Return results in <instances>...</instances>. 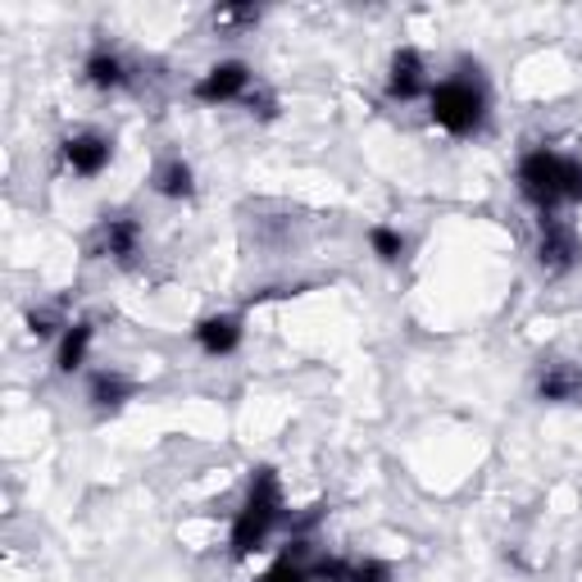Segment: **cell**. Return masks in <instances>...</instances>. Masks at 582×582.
<instances>
[{
	"instance_id": "30bf717a",
	"label": "cell",
	"mask_w": 582,
	"mask_h": 582,
	"mask_svg": "<svg viewBox=\"0 0 582 582\" xmlns=\"http://www.w3.org/2000/svg\"><path fill=\"white\" fill-rule=\"evenodd\" d=\"M101 241H106V255H114L119 264H132L137 241H141V228H137V219H110V223L101 228Z\"/></svg>"
},
{
	"instance_id": "7a4b0ae2",
	"label": "cell",
	"mask_w": 582,
	"mask_h": 582,
	"mask_svg": "<svg viewBox=\"0 0 582 582\" xmlns=\"http://www.w3.org/2000/svg\"><path fill=\"white\" fill-rule=\"evenodd\" d=\"M428 101H432V123H436V128H446L451 137H469V132L482 123V110H488L482 91H478L469 78L436 82Z\"/></svg>"
},
{
	"instance_id": "8fae6325",
	"label": "cell",
	"mask_w": 582,
	"mask_h": 582,
	"mask_svg": "<svg viewBox=\"0 0 582 582\" xmlns=\"http://www.w3.org/2000/svg\"><path fill=\"white\" fill-rule=\"evenodd\" d=\"M87 347H91V323H73V328L64 332V342H60L56 369H60V373H73V369H82V360H87Z\"/></svg>"
},
{
	"instance_id": "2e32d148",
	"label": "cell",
	"mask_w": 582,
	"mask_h": 582,
	"mask_svg": "<svg viewBox=\"0 0 582 582\" xmlns=\"http://www.w3.org/2000/svg\"><path fill=\"white\" fill-rule=\"evenodd\" d=\"M260 582H310V573H305L297 560H291V555H282V560H278Z\"/></svg>"
},
{
	"instance_id": "5bb4252c",
	"label": "cell",
	"mask_w": 582,
	"mask_h": 582,
	"mask_svg": "<svg viewBox=\"0 0 582 582\" xmlns=\"http://www.w3.org/2000/svg\"><path fill=\"white\" fill-rule=\"evenodd\" d=\"M128 397H132V382L123 373H96L91 378V401L96 405H119Z\"/></svg>"
},
{
	"instance_id": "3957f363",
	"label": "cell",
	"mask_w": 582,
	"mask_h": 582,
	"mask_svg": "<svg viewBox=\"0 0 582 582\" xmlns=\"http://www.w3.org/2000/svg\"><path fill=\"white\" fill-rule=\"evenodd\" d=\"M519 191L542 214H551L564 201V155H555V151H528L519 160Z\"/></svg>"
},
{
	"instance_id": "4fadbf2b",
	"label": "cell",
	"mask_w": 582,
	"mask_h": 582,
	"mask_svg": "<svg viewBox=\"0 0 582 582\" xmlns=\"http://www.w3.org/2000/svg\"><path fill=\"white\" fill-rule=\"evenodd\" d=\"M87 82L101 87V91L119 87V82H123V60H119L114 51H96V56L87 60Z\"/></svg>"
},
{
	"instance_id": "ba28073f",
	"label": "cell",
	"mask_w": 582,
	"mask_h": 582,
	"mask_svg": "<svg viewBox=\"0 0 582 582\" xmlns=\"http://www.w3.org/2000/svg\"><path fill=\"white\" fill-rule=\"evenodd\" d=\"M538 392L542 401H578L582 397V369L569 360H551L538 378Z\"/></svg>"
},
{
	"instance_id": "d6986e66",
	"label": "cell",
	"mask_w": 582,
	"mask_h": 582,
	"mask_svg": "<svg viewBox=\"0 0 582 582\" xmlns=\"http://www.w3.org/2000/svg\"><path fill=\"white\" fill-rule=\"evenodd\" d=\"M260 19V10H251V6H223V10H214V23H255Z\"/></svg>"
},
{
	"instance_id": "ac0fdd59",
	"label": "cell",
	"mask_w": 582,
	"mask_h": 582,
	"mask_svg": "<svg viewBox=\"0 0 582 582\" xmlns=\"http://www.w3.org/2000/svg\"><path fill=\"white\" fill-rule=\"evenodd\" d=\"M564 201H582V160H569L564 155Z\"/></svg>"
},
{
	"instance_id": "e0dca14e",
	"label": "cell",
	"mask_w": 582,
	"mask_h": 582,
	"mask_svg": "<svg viewBox=\"0 0 582 582\" xmlns=\"http://www.w3.org/2000/svg\"><path fill=\"white\" fill-rule=\"evenodd\" d=\"M392 573H387V564L382 560H360V564H351V578L347 582H387Z\"/></svg>"
},
{
	"instance_id": "5b68a950",
	"label": "cell",
	"mask_w": 582,
	"mask_h": 582,
	"mask_svg": "<svg viewBox=\"0 0 582 582\" xmlns=\"http://www.w3.org/2000/svg\"><path fill=\"white\" fill-rule=\"evenodd\" d=\"M247 91H251V69L241 64V60H223V64H214V69L197 82V101L223 106V101H241Z\"/></svg>"
},
{
	"instance_id": "277c9868",
	"label": "cell",
	"mask_w": 582,
	"mask_h": 582,
	"mask_svg": "<svg viewBox=\"0 0 582 582\" xmlns=\"http://www.w3.org/2000/svg\"><path fill=\"white\" fill-rule=\"evenodd\" d=\"M578 255H582V241H578V232H573L564 219H551V214H542L538 264H542L546 273H569V269L578 264Z\"/></svg>"
},
{
	"instance_id": "7c38bea8",
	"label": "cell",
	"mask_w": 582,
	"mask_h": 582,
	"mask_svg": "<svg viewBox=\"0 0 582 582\" xmlns=\"http://www.w3.org/2000/svg\"><path fill=\"white\" fill-rule=\"evenodd\" d=\"M155 191H160V197H169V201L191 197V191H197V182H191V164H182V160L160 164V173H155Z\"/></svg>"
},
{
	"instance_id": "9a60e30c",
	"label": "cell",
	"mask_w": 582,
	"mask_h": 582,
	"mask_svg": "<svg viewBox=\"0 0 582 582\" xmlns=\"http://www.w3.org/2000/svg\"><path fill=\"white\" fill-rule=\"evenodd\" d=\"M369 247H373V255H378V260L397 264V260L405 255V237H401L397 228H382V223H378V228L369 232Z\"/></svg>"
},
{
	"instance_id": "8992f818",
	"label": "cell",
	"mask_w": 582,
	"mask_h": 582,
	"mask_svg": "<svg viewBox=\"0 0 582 582\" xmlns=\"http://www.w3.org/2000/svg\"><path fill=\"white\" fill-rule=\"evenodd\" d=\"M64 160H69V169L82 173V178L106 173V164H110V137H101V132H78V137H69V141H64Z\"/></svg>"
},
{
	"instance_id": "6da1fadb",
	"label": "cell",
	"mask_w": 582,
	"mask_h": 582,
	"mask_svg": "<svg viewBox=\"0 0 582 582\" xmlns=\"http://www.w3.org/2000/svg\"><path fill=\"white\" fill-rule=\"evenodd\" d=\"M282 514V488H278V473L273 469H255L251 478V496L241 505L237 523H232V555H251L264 546V538L273 532Z\"/></svg>"
},
{
	"instance_id": "52a82bcc",
	"label": "cell",
	"mask_w": 582,
	"mask_h": 582,
	"mask_svg": "<svg viewBox=\"0 0 582 582\" xmlns=\"http://www.w3.org/2000/svg\"><path fill=\"white\" fill-rule=\"evenodd\" d=\"M419 91H423V56L414 51V46H405V51L392 56V73H387V96H392V101H414Z\"/></svg>"
},
{
	"instance_id": "9c48e42d",
	"label": "cell",
	"mask_w": 582,
	"mask_h": 582,
	"mask_svg": "<svg viewBox=\"0 0 582 582\" xmlns=\"http://www.w3.org/2000/svg\"><path fill=\"white\" fill-rule=\"evenodd\" d=\"M197 342L205 355H232L241 347V319L237 314H214L197 328Z\"/></svg>"
}]
</instances>
